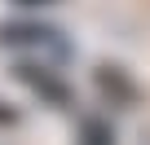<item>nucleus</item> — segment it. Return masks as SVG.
<instances>
[{"label":"nucleus","instance_id":"f03ea898","mask_svg":"<svg viewBox=\"0 0 150 145\" xmlns=\"http://www.w3.org/2000/svg\"><path fill=\"white\" fill-rule=\"evenodd\" d=\"M97 88H102L106 97H119V101H137V84L124 75L119 66H102V70H97Z\"/></svg>","mask_w":150,"mask_h":145},{"label":"nucleus","instance_id":"f257e3e1","mask_svg":"<svg viewBox=\"0 0 150 145\" xmlns=\"http://www.w3.org/2000/svg\"><path fill=\"white\" fill-rule=\"evenodd\" d=\"M53 31L49 27H35V22H13V27H0V44H9V48H40L49 44Z\"/></svg>","mask_w":150,"mask_h":145},{"label":"nucleus","instance_id":"7ed1b4c3","mask_svg":"<svg viewBox=\"0 0 150 145\" xmlns=\"http://www.w3.org/2000/svg\"><path fill=\"white\" fill-rule=\"evenodd\" d=\"M18 5H27V9H31V5H53V0H18Z\"/></svg>","mask_w":150,"mask_h":145}]
</instances>
